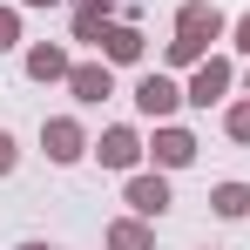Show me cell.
<instances>
[{
  "label": "cell",
  "instance_id": "7",
  "mask_svg": "<svg viewBox=\"0 0 250 250\" xmlns=\"http://www.w3.org/2000/svg\"><path fill=\"white\" fill-rule=\"evenodd\" d=\"M156 163H163V169H183V163H196V142H189L183 128H163V135H156Z\"/></svg>",
  "mask_w": 250,
  "mask_h": 250
},
{
  "label": "cell",
  "instance_id": "8",
  "mask_svg": "<svg viewBox=\"0 0 250 250\" xmlns=\"http://www.w3.org/2000/svg\"><path fill=\"white\" fill-rule=\"evenodd\" d=\"M95 47H108V61H142V34L135 27H102Z\"/></svg>",
  "mask_w": 250,
  "mask_h": 250
},
{
  "label": "cell",
  "instance_id": "3",
  "mask_svg": "<svg viewBox=\"0 0 250 250\" xmlns=\"http://www.w3.org/2000/svg\"><path fill=\"white\" fill-rule=\"evenodd\" d=\"M176 102H183V88H176V82H163V75H142V88H135V108H142V115H156V122H163Z\"/></svg>",
  "mask_w": 250,
  "mask_h": 250
},
{
  "label": "cell",
  "instance_id": "10",
  "mask_svg": "<svg viewBox=\"0 0 250 250\" xmlns=\"http://www.w3.org/2000/svg\"><path fill=\"white\" fill-rule=\"evenodd\" d=\"M27 75H34V82H61V75H68V54H61V47H34V54H27Z\"/></svg>",
  "mask_w": 250,
  "mask_h": 250
},
{
  "label": "cell",
  "instance_id": "11",
  "mask_svg": "<svg viewBox=\"0 0 250 250\" xmlns=\"http://www.w3.org/2000/svg\"><path fill=\"white\" fill-rule=\"evenodd\" d=\"M209 203H216V216H244V209H250V189H244V183H223Z\"/></svg>",
  "mask_w": 250,
  "mask_h": 250
},
{
  "label": "cell",
  "instance_id": "6",
  "mask_svg": "<svg viewBox=\"0 0 250 250\" xmlns=\"http://www.w3.org/2000/svg\"><path fill=\"white\" fill-rule=\"evenodd\" d=\"M95 156H102V163H108V169H128V163H135V156H142V142H135L128 128H108V135L95 142Z\"/></svg>",
  "mask_w": 250,
  "mask_h": 250
},
{
  "label": "cell",
  "instance_id": "18",
  "mask_svg": "<svg viewBox=\"0 0 250 250\" xmlns=\"http://www.w3.org/2000/svg\"><path fill=\"white\" fill-rule=\"evenodd\" d=\"M27 7H54V0H27Z\"/></svg>",
  "mask_w": 250,
  "mask_h": 250
},
{
  "label": "cell",
  "instance_id": "12",
  "mask_svg": "<svg viewBox=\"0 0 250 250\" xmlns=\"http://www.w3.org/2000/svg\"><path fill=\"white\" fill-rule=\"evenodd\" d=\"M108 244H115V250H149V230H142V223H115Z\"/></svg>",
  "mask_w": 250,
  "mask_h": 250
},
{
  "label": "cell",
  "instance_id": "14",
  "mask_svg": "<svg viewBox=\"0 0 250 250\" xmlns=\"http://www.w3.org/2000/svg\"><path fill=\"white\" fill-rule=\"evenodd\" d=\"M21 41V21H14V14H7V7H0V54H7V47Z\"/></svg>",
  "mask_w": 250,
  "mask_h": 250
},
{
  "label": "cell",
  "instance_id": "1",
  "mask_svg": "<svg viewBox=\"0 0 250 250\" xmlns=\"http://www.w3.org/2000/svg\"><path fill=\"white\" fill-rule=\"evenodd\" d=\"M223 34V14L209 7V0H189L183 14H176V41H169V61H196L209 41Z\"/></svg>",
  "mask_w": 250,
  "mask_h": 250
},
{
  "label": "cell",
  "instance_id": "5",
  "mask_svg": "<svg viewBox=\"0 0 250 250\" xmlns=\"http://www.w3.org/2000/svg\"><path fill=\"white\" fill-rule=\"evenodd\" d=\"M128 209H135V216H163L169 209V183L163 176H135V183H128Z\"/></svg>",
  "mask_w": 250,
  "mask_h": 250
},
{
  "label": "cell",
  "instance_id": "17",
  "mask_svg": "<svg viewBox=\"0 0 250 250\" xmlns=\"http://www.w3.org/2000/svg\"><path fill=\"white\" fill-rule=\"evenodd\" d=\"M21 250H54V244H21Z\"/></svg>",
  "mask_w": 250,
  "mask_h": 250
},
{
  "label": "cell",
  "instance_id": "16",
  "mask_svg": "<svg viewBox=\"0 0 250 250\" xmlns=\"http://www.w3.org/2000/svg\"><path fill=\"white\" fill-rule=\"evenodd\" d=\"M237 47H244V54H250V14H244V21H237Z\"/></svg>",
  "mask_w": 250,
  "mask_h": 250
},
{
  "label": "cell",
  "instance_id": "9",
  "mask_svg": "<svg viewBox=\"0 0 250 250\" xmlns=\"http://www.w3.org/2000/svg\"><path fill=\"white\" fill-rule=\"evenodd\" d=\"M68 88H75L82 102H102V95H115V82H108V68H68Z\"/></svg>",
  "mask_w": 250,
  "mask_h": 250
},
{
  "label": "cell",
  "instance_id": "15",
  "mask_svg": "<svg viewBox=\"0 0 250 250\" xmlns=\"http://www.w3.org/2000/svg\"><path fill=\"white\" fill-rule=\"evenodd\" d=\"M7 169H14V135L0 128V176H7Z\"/></svg>",
  "mask_w": 250,
  "mask_h": 250
},
{
  "label": "cell",
  "instance_id": "2",
  "mask_svg": "<svg viewBox=\"0 0 250 250\" xmlns=\"http://www.w3.org/2000/svg\"><path fill=\"white\" fill-rule=\"evenodd\" d=\"M41 149L54 156V163H75V156H82L88 142H82V128L68 122V115H54V122H41Z\"/></svg>",
  "mask_w": 250,
  "mask_h": 250
},
{
  "label": "cell",
  "instance_id": "4",
  "mask_svg": "<svg viewBox=\"0 0 250 250\" xmlns=\"http://www.w3.org/2000/svg\"><path fill=\"white\" fill-rule=\"evenodd\" d=\"M223 88H230V61H203L183 102H196V108H209V102H223Z\"/></svg>",
  "mask_w": 250,
  "mask_h": 250
},
{
  "label": "cell",
  "instance_id": "13",
  "mask_svg": "<svg viewBox=\"0 0 250 250\" xmlns=\"http://www.w3.org/2000/svg\"><path fill=\"white\" fill-rule=\"evenodd\" d=\"M223 128H230V135H237V142H250V102H237V108H230V115H223Z\"/></svg>",
  "mask_w": 250,
  "mask_h": 250
}]
</instances>
